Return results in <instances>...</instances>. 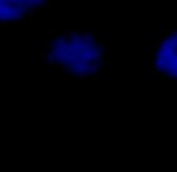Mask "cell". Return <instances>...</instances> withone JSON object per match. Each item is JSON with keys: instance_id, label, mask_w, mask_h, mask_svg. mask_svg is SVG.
<instances>
[{"instance_id": "obj_3", "label": "cell", "mask_w": 177, "mask_h": 172, "mask_svg": "<svg viewBox=\"0 0 177 172\" xmlns=\"http://www.w3.org/2000/svg\"><path fill=\"white\" fill-rule=\"evenodd\" d=\"M52 9V0H0V30L31 27L34 20Z\"/></svg>"}, {"instance_id": "obj_2", "label": "cell", "mask_w": 177, "mask_h": 172, "mask_svg": "<svg viewBox=\"0 0 177 172\" xmlns=\"http://www.w3.org/2000/svg\"><path fill=\"white\" fill-rule=\"evenodd\" d=\"M146 50L149 79L159 85H177V31H152Z\"/></svg>"}, {"instance_id": "obj_1", "label": "cell", "mask_w": 177, "mask_h": 172, "mask_svg": "<svg viewBox=\"0 0 177 172\" xmlns=\"http://www.w3.org/2000/svg\"><path fill=\"white\" fill-rule=\"evenodd\" d=\"M39 59L79 81H99L107 68V34L103 30H55Z\"/></svg>"}]
</instances>
